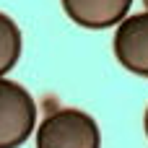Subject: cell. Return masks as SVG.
I'll return each mask as SVG.
<instances>
[{"label":"cell","mask_w":148,"mask_h":148,"mask_svg":"<svg viewBox=\"0 0 148 148\" xmlns=\"http://www.w3.org/2000/svg\"><path fill=\"white\" fill-rule=\"evenodd\" d=\"M36 148H101V133L91 114L57 109L36 127Z\"/></svg>","instance_id":"1"},{"label":"cell","mask_w":148,"mask_h":148,"mask_svg":"<svg viewBox=\"0 0 148 148\" xmlns=\"http://www.w3.org/2000/svg\"><path fill=\"white\" fill-rule=\"evenodd\" d=\"M36 125V101L16 81L0 78V148H18Z\"/></svg>","instance_id":"2"},{"label":"cell","mask_w":148,"mask_h":148,"mask_svg":"<svg viewBox=\"0 0 148 148\" xmlns=\"http://www.w3.org/2000/svg\"><path fill=\"white\" fill-rule=\"evenodd\" d=\"M114 57L125 70L148 78V10L127 16L117 23Z\"/></svg>","instance_id":"3"},{"label":"cell","mask_w":148,"mask_h":148,"mask_svg":"<svg viewBox=\"0 0 148 148\" xmlns=\"http://www.w3.org/2000/svg\"><path fill=\"white\" fill-rule=\"evenodd\" d=\"M133 0H62L68 18L83 29H109L127 18Z\"/></svg>","instance_id":"4"},{"label":"cell","mask_w":148,"mask_h":148,"mask_svg":"<svg viewBox=\"0 0 148 148\" xmlns=\"http://www.w3.org/2000/svg\"><path fill=\"white\" fill-rule=\"evenodd\" d=\"M21 57V29L5 13H0V78L16 68Z\"/></svg>","instance_id":"5"},{"label":"cell","mask_w":148,"mask_h":148,"mask_svg":"<svg viewBox=\"0 0 148 148\" xmlns=\"http://www.w3.org/2000/svg\"><path fill=\"white\" fill-rule=\"evenodd\" d=\"M143 125H146V135H148V109H146V122Z\"/></svg>","instance_id":"6"},{"label":"cell","mask_w":148,"mask_h":148,"mask_svg":"<svg viewBox=\"0 0 148 148\" xmlns=\"http://www.w3.org/2000/svg\"><path fill=\"white\" fill-rule=\"evenodd\" d=\"M143 5H146V8H148V0H143Z\"/></svg>","instance_id":"7"}]
</instances>
